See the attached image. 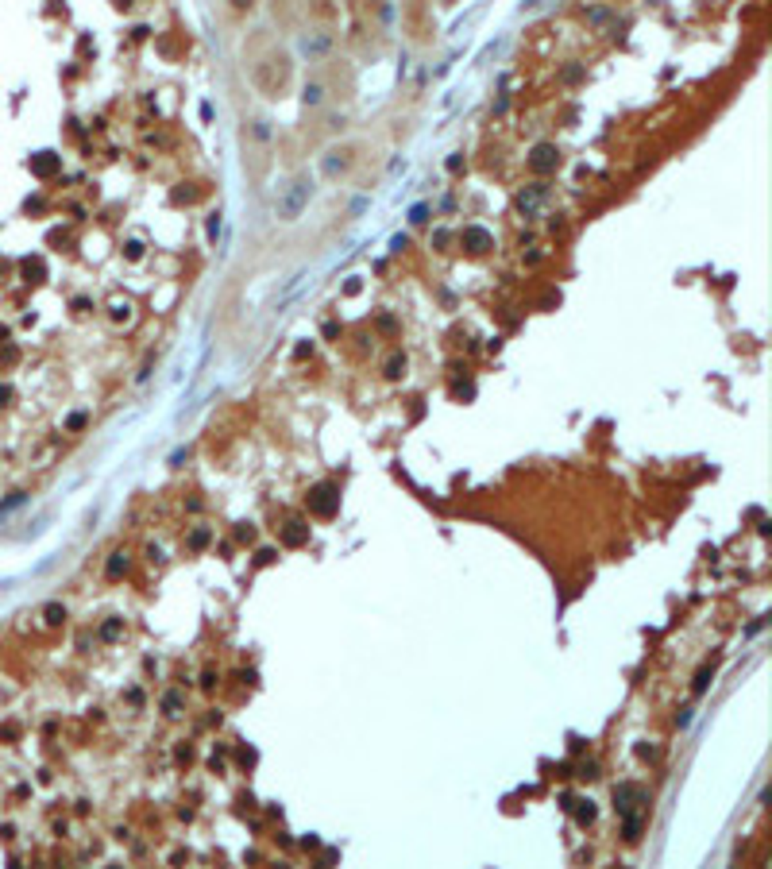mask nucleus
<instances>
[{
	"label": "nucleus",
	"instance_id": "f257e3e1",
	"mask_svg": "<svg viewBox=\"0 0 772 869\" xmlns=\"http://www.w3.org/2000/svg\"><path fill=\"white\" fill-rule=\"evenodd\" d=\"M637 800H649V792L641 789V784H618V789H614V808H618L622 815H626V811H634Z\"/></svg>",
	"mask_w": 772,
	"mask_h": 869
},
{
	"label": "nucleus",
	"instance_id": "f03ea898",
	"mask_svg": "<svg viewBox=\"0 0 772 869\" xmlns=\"http://www.w3.org/2000/svg\"><path fill=\"white\" fill-rule=\"evenodd\" d=\"M309 506H313V514L328 518V514H336V506H340V495H336L332 487H317L313 495H309Z\"/></svg>",
	"mask_w": 772,
	"mask_h": 869
},
{
	"label": "nucleus",
	"instance_id": "7ed1b4c3",
	"mask_svg": "<svg viewBox=\"0 0 772 869\" xmlns=\"http://www.w3.org/2000/svg\"><path fill=\"white\" fill-rule=\"evenodd\" d=\"M556 162H560V155H556L553 147H537V151H533V159H529V167L533 170H553Z\"/></svg>",
	"mask_w": 772,
	"mask_h": 869
},
{
	"label": "nucleus",
	"instance_id": "20e7f679",
	"mask_svg": "<svg viewBox=\"0 0 772 869\" xmlns=\"http://www.w3.org/2000/svg\"><path fill=\"white\" fill-rule=\"evenodd\" d=\"M351 167V147H344V151H332L325 159V174H340V170Z\"/></svg>",
	"mask_w": 772,
	"mask_h": 869
},
{
	"label": "nucleus",
	"instance_id": "39448f33",
	"mask_svg": "<svg viewBox=\"0 0 772 869\" xmlns=\"http://www.w3.org/2000/svg\"><path fill=\"white\" fill-rule=\"evenodd\" d=\"M464 244H467V251H487V248H490V236L483 232V228H467V232H464Z\"/></svg>",
	"mask_w": 772,
	"mask_h": 869
},
{
	"label": "nucleus",
	"instance_id": "423d86ee",
	"mask_svg": "<svg viewBox=\"0 0 772 869\" xmlns=\"http://www.w3.org/2000/svg\"><path fill=\"white\" fill-rule=\"evenodd\" d=\"M124 568H128V556H124V553H112V561H109V568H104V576H109V580H116Z\"/></svg>",
	"mask_w": 772,
	"mask_h": 869
},
{
	"label": "nucleus",
	"instance_id": "0eeeda50",
	"mask_svg": "<svg viewBox=\"0 0 772 869\" xmlns=\"http://www.w3.org/2000/svg\"><path fill=\"white\" fill-rule=\"evenodd\" d=\"M321 101H325V85H321V81L306 85V104H321Z\"/></svg>",
	"mask_w": 772,
	"mask_h": 869
},
{
	"label": "nucleus",
	"instance_id": "6e6552de",
	"mask_svg": "<svg viewBox=\"0 0 772 869\" xmlns=\"http://www.w3.org/2000/svg\"><path fill=\"white\" fill-rule=\"evenodd\" d=\"M576 819H579V823H591V819H595V803H591V800H579Z\"/></svg>",
	"mask_w": 772,
	"mask_h": 869
},
{
	"label": "nucleus",
	"instance_id": "1a4fd4ad",
	"mask_svg": "<svg viewBox=\"0 0 772 869\" xmlns=\"http://www.w3.org/2000/svg\"><path fill=\"white\" fill-rule=\"evenodd\" d=\"M402 371H406V356H394L390 364H386V375H390V379H398Z\"/></svg>",
	"mask_w": 772,
	"mask_h": 869
},
{
	"label": "nucleus",
	"instance_id": "9d476101",
	"mask_svg": "<svg viewBox=\"0 0 772 869\" xmlns=\"http://www.w3.org/2000/svg\"><path fill=\"white\" fill-rule=\"evenodd\" d=\"M290 526H294V529H286V541H290V545H301V541H306V529H301V522H290Z\"/></svg>",
	"mask_w": 772,
	"mask_h": 869
},
{
	"label": "nucleus",
	"instance_id": "9b49d317",
	"mask_svg": "<svg viewBox=\"0 0 772 869\" xmlns=\"http://www.w3.org/2000/svg\"><path fill=\"white\" fill-rule=\"evenodd\" d=\"M707 684H711V669H703L699 676H695V695H703V692H707Z\"/></svg>",
	"mask_w": 772,
	"mask_h": 869
},
{
	"label": "nucleus",
	"instance_id": "f8f14e48",
	"mask_svg": "<svg viewBox=\"0 0 772 869\" xmlns=\"http://www.w3.org/2000/svg\"><path fill=\"white\" fill-rule=\"evenodd\" d=\"M120 630H124V626H120V622L112 618V622H104V630H101V634H104V637H109V642H112V637H120Z\"/></svg>",
	"mask_w": 772,
	"mask_h": 869
},
{
	"label": "nucleus",
	"instance_id": "ddd939ff",
	"mask_svg": "<svg viewBox=\"0 0 772 869\" xmlns=\"http://www.w3.org/2000/svg\"><path fill=\"white\" fill-rule=\"evenodd\" d=\"M62 618H66V611H62L59 603H51V606H47V622H62Z\"/></svg>",
	"mask_w": 772,
	"mask_h": 869
},
{
	"label": "nucleus",
	"instance_id": "4468645a",
	"mask_svg": "<svg viewBox=\"0 0 772 869\" xmlns=\"http://www.w3.org/2000/svg\"><path fill=\"white\" fill-rule=\"evenodd\" d=\"M162 707H167V715H178V707H182V700H178V695H167V703H162Z\"/></svg>",
	"mask_w": 772,
	"mask_h": 869
},
{
	"label": "nucleus",
	"instance_id": "2eb2a0df",
	"mask_svg": "<svg viewBox=\"0 0 772 869\" xmlns=\"http://www.w3.org/2000/svg\"><path fill=\"white\" fill-rule=\"evenodd\" d=\"M232 4H236V8H251L255 0H232Z\"/></svg>",
	"mask_w": 772,
	"mask_h": 869
}]
</instances>
